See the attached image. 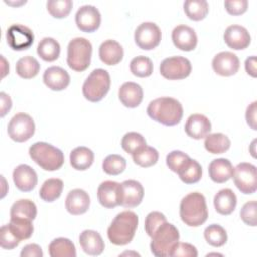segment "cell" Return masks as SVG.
<instances>
[{
  "label": "cell",
  "mask_w": 257,
  "mask_h": 257,
  "mask_svg": "<svg viewBox=\"0 0 257 257\" xmlns=\"http://www.w3.org/2000/svg\"><path fill=\"white\" fill-rule=\"evenodd\" d=\"M147 113L153 120L163 125L174 126L183 117V106L173 97H159L149 103Z\"/></svg>",
  "instance_id": "6da1fadb"
},
{
  "label": "cell",
  "mask_w": 257,
  "mask_h": 257,
  "mask_svg": "<svg viewBox=\"0 0 257 257\" xmlns=\"http://www.w3.org/2000/svg\"><path fill=\"white\" fill-rule=\"evenodd\" d=\"M139 224L138 215L133 211H123L117 214L107 229L108 240L117 246L132 242Z\"/></svg>",
  "instance_id": "7a4b0ae2"
},
{
  "label": "cell",
  "mask_w": 257,
  "mask_h": 257,
  "mask_svg": "<svg viewBox=\"0 0 257 257\" xmlns=\"http://www.w3.org/2000/svg\"><path fill=\"white\" fill-rule=\"evenodd\" d=\"M180 217L190 227H199L208 219V208L203 194L193 192L186 195L180 204Z\"/></svg>",
  "instance_id": "3957f363"
},
{
  "label": "cell",
  "mask_w": 257,
  "mask_h": 257,
  "mask_svg": "<svg viewBox=\"0 0 257 257\" xmlns=\"http://www.w3.org/2000/svg\"><path fill=\"white\" fill-rule=\"evenodd\" d=\"M29 156L32 161L45 171H56L64 163L62 151L45 142H36L31 145Z\"/></svg>",
  "instance_id": "277c9868"
},
{
  "label": "cell",
  "mask_w": 257,
  "mask_h": 257,
  "mask_svg": "<svg viewBox=\"0 0 257 257\" xmlns=\"http://www.w3.org/2000/svg\"><path fill=\"white\" fill-rule=\"evenodd\" d=\"M151 252L156 257L170 256L172 249L179 242L180 234L178 229L171 223L162 224L151 237Z\"/></svg>",
  "instance_id": "5b68a950"
},
{
  "label": "cell",
  "mask_w": 257,
  "mask_h": 257,
  "mask_svg": "<svg viewBox=\"0 0 257 257\" xmlns=\"http://www.w3.org/2000/svg\"><path fill=\"white\" fill-rule=\"evenodd\" d=\"M92 45L84 37L71 39L67 46V65L74 71L81 72L90 65Z\"/></svg>",
  "instance_id": "8992f818"
},
{
  "label": "cell",
  "mask_w": 257,
  "mask_h": 257,
  "mask_svg": "<svg viewBox=\"0 0 257 257\" xmlns=\"http://www.w3.org/2000/svg\"><path fill=\"white\" fill-rule=\"evenodd\" d=\"M110 87L109 73L102 68H96L90 72L82 85L83 96L91 102L100 101Z\"/></svg>",
  "instance_id": "52a82bcc"
},
{
  "label": "cell",
  "mask_w": 257,
  "mask_h": 257,
  "mask_svg": "<svg viewBox=\"0 0 257 257\" xmlns=\"http://www.w3.org/2000/svg\"><path fill=\"white\" fill-rule=\"evenodd\" d=\"M35 132V124L32 117L24 112H18L10 119L7 133L11 140L22 143L28 141Z\"/></svg>",
  "instance_id": "ba28073f"
},
{
  "label": "cell",
  "mask_w": 257,
  "mask_h": 257,
  "mask_svg": "<svg viewBox=\"0 0 257 257\" xmlns=\"http://www.w3.org/2000/svg\"><path fill=\"white\" fill-rule=\"evenodd\" d=\"M232 178L241 193L249 195L256 192L257 173L255 165L246 162L238 164L234 168Z\"/></svg>",
  "instance_id": "9c48e42d"
},
{
  "label": "cell",
  "mask_w": 257,
  "mask_h": 257,
  "mask_svg": "<svg viewBox=\"0 0 257 257\" xmlns=\"http://www.w3.org/2000/svg\"><path fill=\"white\" fill-rule=\"evenodd\" d=\"M192 64L183 56H171L165 58L160 64V72L163 77L169 80L184 79L190 75Z\"/></svg>",
  "instance_id": "30bf717a"
},
{
  "label": "cell",
  "mask_w": 257,
  "mask_h": 257,
  "mask_svg": "<svg viewBox=\"0 0 257 257\" xmlns=\"http://www.w3.org/2000/svg\"><path fill=\"white\" fill-rule=\"evenodd\" d=\"M162 38L160 27L154 22H143L135 31V42L143 50L156 48Z\"/></svg>",
  "instance_id": "8fae6325"
},
{
  "label": "cell",
  "mask_w": 257,
  "mask_h": 257,
  "mask_svg": "<svg viewBox=\"0 0 257 257\" xmlns=\"http://www.w3.org/2000/svg\"><path fill=\"white\" fill-rule=\"evenodd\" d=\"M7 44L13 50H25L28 49L33 41L34 34L32 30L22 24H12L6 30Z\"/></svg>",
  "instance_id": "7c38bea8"
},
{
  "label": "cell",
  "mask_w": 257,
  "mask_h": 257,
  "mask_svg": "<svg viewBox=\"0 0 257 257\" xmlns=\"http://www.w3.org/2000/svg\"><path fill=\"white\" fill-rule=\"evenodd\" d=\"M101 22L99 10L93 5H82L75 13V23L83 32L95 31Z\"/></svg>",
  "instance_id": "4fadbf2b"
},
{
  "label": "cell",
  "mask_w": 257,
  "mask_h": 257,
  "mask_svg": "<svg viewBox=\"0 0 257 257\" xmlns=\"http://www.w3.org/2000/svg\"><path fill=\"white\" fill-rule=\"evenodd\" d=\"M144 198V188L136 180H125L120 184L119 205L124 208L139 206Z\"/></svg>",
  "instance_id": "5bb4252c"
},
{
  "label": "cell",
  "mask_w": 257,
  "mask_h": 257,
  "mask_svg": "<svg viewBox=\"0 0 257 257\" xmlns=\"http://www.w3.org/2000/svg\"><path fill=\"white\" fill-rule=\"evenodd\" d=\"M213 70L221 76H231L238 72L240 60L238 56L230 51H222L216 54L212 60Z\"/></svg>",
  "instance_id": "9a60e30c"
},
{
  "label": "cell",
  "mask_w": 257,
  "mask_h": 257,
  "mask_svg": "<svg viewBox=\"0 0 257 257\" xmlns=\"http://www.w3.org/2000/svg\"><path fill=\"white\" fill-rule=\"evenodd\" d=\"M174 45L183 51H191L196 48L198 37L195 30L185 24L176 26L172 31Z\"/></svg>",
  "instance_id": "2e32d148"
},
{
  "label": "cell",
  "mask_w": 257,
  "mask_h": 257,
  "mask_svg": "<svg viewBox=\"0 0 257 257\" xmlns=\"http://www.w3.org/2000/svg\"><path fill=\"white\" fill-rule=\"evenodd\" d=\"M224 40L230 48L235 50H242L249 46L251 42V36L244 26L233 24L226 28L224 32Z\"/></svg>",
  "instance_id": "e0dca14e"
},
{
  "label": "cell",
  "mask_w": 257,
  "mask_h": 257,
  "mask_svg": "<svg viewBox=\"0 0 257 257\" xmlns=\"http://www.w3.org/2000/svg\"><path fill=\"white\" fill-rule=\"evenodd\" d=\"M13 182L16 188L22 192L32 191L37 185V174L30 166L21 164L13 170Z\"/></svg>",
  "instance_id": "ac0fdd59"
},
{
  "label": "cell",
  "mask_w": 257,
  "mask_h": 257,
  "mask_svg": "<svg viewBox=\"0 0 257 257\" xmlns=\"http://www.w3.org/2000/svg\"><path fill=\"white\" fill-rule=\"evenodd\" d=\"M120 184L114 181H104L97 188V200L99 204L107 209L119 205Z\"/></svg>",
  "instance_id": "d6986e66"
},
{
  "label": "cell",
  "mask_w": 257,
  "mask_h": 257,
  "mask_svg": "<svg viewBox=\"0 0 257 257\" xmlns=\"http://www.w3.org/2000/svg\"><path fill=\"white\" fill-rule=\"evenodd\" d=\"M212 128L209 118L201 113L191 114L185 124L186 134L195 140H201L210 134Z\"/></svg>",
  "instance_id": "ffe728a7"
},
{
  "label": "cell",
  "mask_w": 257,
  "mask_h": 257,
  "mask_svg": "<svg viewBox=\"0 0 257 257\" xmlns=\"http://www.w3.org/2000/svg\"><path fill=\"white\" fill-rule=\"evenodd\" d=\"M44 84L54 91L65 89L70 82L68 72L60 66H50L43 73Z\"/></svg>",
  "instance_id": "44dd1931"
},
{
  "label": "cell",
  "mask_w": 257,
  "mask_h": 257,
  "mask_svg": "<svg viewBox=\"0 0 257 257\" xmlns=\"http://www.w3.org/2000/svg\"><path fill=\"white\" fill-rule=\"evenodd\" d=\"M90 205L88 194L82 189L71 190L65 199V208L71 215H81L87 212Z\"/></svg>",
  "instance_id": "7402d4cb"
},
{
  "label": "cell",
  "mask_w": 257,
  "mask_h": 257,
  "mask_svg": "<svg viewBox=\"0 0 257 257\" xmlns=\"http://www.w3.org/2000/svg\"><path fill=\"white\" fill-rule=\"evenodd\" d=\"M79 244L84 253L98 256L104 250V242L100 234L93 230H84L79 235Z\"/></svg>",
  "instance_id": "603a6c76"
},
{
  "label": "cell",
  "mask_w": 257,
  "mask_h": 257,
  "mask_svg": "<svg viewBox=\"0 0 257 257\" xmlns=\"http://www.w3.org/2000/svg\"><path fill=\"white\" fill-rule=\"evenodd\" d=\"M143 88L140 84L127 81L124 82L118 89V98L120 102L130 108L139 106L143 100Z\"/></svg>",
  "instance_id": "cb8c5ba5"
},
{
  "label": "cell",
  "mask_w": 257,
  "mask_h": 257,
  "mask_svg": "<svg viewBox=\"0 0 257 257\" xmlns=\"http://www.w3.org/2000/svg\"><path fill=\"white\" fill-rule=\"evenodd\" d=\"M98 55L104 64L115 65L119 63L123 57V48L116 40L107 39L100 44Z\"/></svg>",
  "instance_id": "d4e9b609"
},
{
  "label": "cell",
  "mask_w": 257,
  "mask_h": 257,
  "mask_svg": "<svg viewBox=\"0 0 257 257\" xmlns=\"http://www.w3.org/2000/svg\"><path fill=\"white\" fill-rule=\"evenodd\" d=\"M208 171L209 176L213 182L222 184L232 178L234 167L228 159L219 158L213 160L210 163Z\"/></svg>",
  "instance_id": "484cf974"
},
{
  "label": "cell",
  "mask_w": 257,
  "mask_h": 257,
  "mask_svg": "<svg viewBox=\"0 0 257 257\" xmlns=\"http://www.w3.org/2000/svg\"><path fill=\"white\" fill-rule=\"evenodd\" d=\"M237 205V197L231 189H222L214 197L215 210L224 216L233 213Z\"/></svg>",
  "instance_id": "4316f807"
},
{
  "label": "cell",
  "mask_w": 257,
  "mask_h": 257,
  "mask_svg": "<svg viewBox=\"0 0 257 257\" xmlns=\"http://www.w3.org/2000/svg\"><path fill=\"white\" fill-rule=\"evenodd\" d=\"M94 154L87 147H76L70 152L69 161L73 169L78 171L87 170L93 163Z\"/></svg>",
  "instance_id": "83f0119b"
},
{
  "label": "cell",
  "mask_w": 257,
  "mask_h": 257,
  "mask_svg": "<svg viewBox=\"0 0 257 257\" xmlns=\"http://www.w3.org/2000/svg\"><path fill=\"white\" fill-rule=\"evenodd\" d=\"M177 174L185 184H195L202 178V167L196 160L189 158Z\"/></svg>",
  "instance_id": "f1b7e54d"
},
{
  "label": "cell",
  "mask_w": 257,
  "mask_h": 257,
  "mask_svg": "<svg viewBox=\"0 0 257 257\" xmlns=\"http://www.w3.org/2000/svg\"><path fill=\"white\" fill-rule=\"evenodd\" d=\"M204 146L211 154H223L230 149L231 141L222 133H214L205 137Z\"/></svg>",
  "instance_id": "f546056e"
},
{
  "label": "cell",
  "mask_w": 257,
  "mask_h": 257,
  "mask_svg": "<svg viewBox=\"0 0 257 257\" xmlns=\"http://www.w3.org/2000/svg\"><path fill=\"white\" fill-rule=\"evenodd\" d=\"M37 54L44 61H54L59 57L60 45L57 40L52 37L42 38L37 45Z\"/></svg>",
  "instance_id": "4dcf8cb0"
},
{
  "label": "cell",
  "mask_w": 257,
  "mask_h": 257,
  "mask_svg": "<svg viewBox=\"0 0 257 257\" xmlns=\"http://www.w3.org/2000/svg\"><path fill=\"white\" fill-rule=\"evenodd\" d=\"M48 252L51 257H75V246L67 238H56L48 246Z\"/></svg>",
  "instance_id": "1f68e13d"
},
{
  "label": "cell",
  "mask_w": 257,
  "mask_h": 257,
  "mask_svg": "<svg viewBox=\"0 0 257 257\" xmlns=\"http://www.w3.org/2000/svg\"><path fill=\"white\" fill-rule=\"evenodd\" d=\"M15 70L20 77L24 79H30L38 74L40 70V64L33 56L26 55L18 59L16 62Z\"/></svg>",
  "instance_id": "d6a6232c"
},
{
  "label": "cell",
  "mask_w": 257,
  "mask_h": 257,
  "mask_svg": "<svg viewBox=\"0 0 257 257\" xmlns=\"http://www.w3.org/2000/svg\"><path fill=\"white\" fill-rule=\"evenodd\" d=\"M63 190V182L58 178L47 179L39 190L40 198L45 202H53L58 199Z\"/></svg>",
  "instance_id": "836d02e7"
},
{
  "label": "cell",
  "mask_w": 257,
  "mask_h": 257,
  "mask_svg": "<svg viewBox=\"0 0 257 257\" xmlns=\"http://www.w3.org/2000/svg\"><path fill=\"white\" fill-rule=\"evenodd\" d=\"M37 215L36 205L28 199H20L13 203L10 209V217L24 218L33 221Z\"/></svg>",
  "instance_id": "e575fe53"
},
{
  "label": "cell",
  "mask_w": 257,
  "mask_h": 257,
  "mask_svg": "<svg viewBox=\"0 0 257 257\" xmlns=\"http://www.w3.org/2000/svg\"><path fill=\"white\" fill-rule=\"evenodd\" d=\"M10 230L13 234L20 240H27L29 239L34 231L32 221L24 218L18 217H10V222L8 224Z\"/></svg>",
  "instance_id": "d590c367"
},
{
  "label": "cell",
  "mask_w": 257,
  "mask_h": 257,
  "mask_svg": "<svg viewBox=\"0 0 257 257\" xmlns=\"http://www.w3.org/2000/svg\"><path fill=\"white\" fill-rule=\"evenodd\" d=\"M186 15L194 21L204 19L209 12V4L206 0H187L184 2Z\"/></svg>",
  "instance_id": "8d00e7d4"
},
{
  "label": "cell",
  "mask_w": 257,
  "mask_h": 257,
  "mask_svg": "<svg viewBox=\"0 0 257 257\" xmlns=\"http://www.w3.org/2000/svg\"><path fill=\"white\" fill-rule=\"evenodd\" d=\"M132 156L134 162L143 168L154 166L159 160L158 151L155 148L147 145L136 151Z\"/></svg>",
  "instance_id": "74e56055"
},
{
  "label": "cell",
  "mask_w": 257,
  "mask_h": 257,
  "mask_svg": "<svg viewBox=\"0 0 257 257\" xmlns=\"http://www.w3.org/2000/svg\"><path fill=\"white\" fill-rule=\"evenodd\" d=\"M204 237L207 243L213 247H222L228 239L226 230L218 224L209 225L204 231Z\"/></svg>",
  "instance_id": "f35d334b"
},
{
  "label": "cell",
  "mask_w": 257,
  "mask_h": 257,
  "mask_svg": "<svg viewBox=\"0 0 257 257\" xmlns=\"http://www.w3.org/2000/svg\"><path fill=\"white\" fill-rule=\"evenodd\" d=\"M131 72L138 77H148L153 73V62L152 60L144 55L134 57L130 63Z\"/></svg>",
  "instance_id": "ab89813d"
},
{
  "label": "cell",
  "mask_w": 257,
  "mask_h": 257,
  "mask_svg": "<svg viewBox=\"0 0 257 257\" xmlns=\"http://www.w3.org/2000/svg\"><path fill=\"white\" fill-rule=\"evenodd\" d=\"M126 167V161L123 157L117 154L108 155L102 162V170L110 176L121 174Z\"/></svg>",
  "instance_id": "60d3db41"
},
{
  "label": "cell",
  "mask_w": 257,
  "mask_h": 257,
  "mask_svg": "<svg viewBox=\"0 0 257 257\" xmlns=\"http://www.w3.org/2000/svg\"><path fill=\"white\" fill-rule=\"evenodd\" d=\"M146 145L145 138L137 132H128L121 139V148L131 155Z\"/></svg>",
  "instance_id": "b9f144b4"
},
{
  "label": "cell",
  "mask_w": 257,
  "mask_h": 257,
  "mask_svg": "<svg viewBox=\"0 0 257 257\" xmlns=\"http://www.w3.org/2000/svg\"><path fill=\"white\" fill-rule=\"evenodd\" d=\"M47 11L55 18L66 17L72 8L71 0H49L46 3Z\"/></svg>",
  "instance_id": "7bdbcfd3"
},
{
  "label": "cell",
  "mask_w": 257,
  "mask_h": 257,
  "mask_svg": "<svg viewBox=\"0 0 257 257\" xmlns=\"http://www.w3.org/2000/svg\"><path fill=\"white\" fill-rule=\"evenodd\" d=\"M165 222H167V219L163 213L158 211L149 213L145 220V231L148 234V236L152 237L154 233L157 231V229Z\"/></svg>",
  "instance_id": "ee69618b"
},
{
  "label": "cell",
  "mask_w": 257,
  "mask_h": 257,
  "mask_svg": "<svg viewBox=\"0 0 257 257\" xmlns=\"http://www.w3.org/2000/svg\"><path fill=\"white\" fill-rule=\"evenodd\" d=\"M20 243V240L13 234L10 230L8 224L3 225L0 229V246L5 250H12L17 247Z\"/></svg>",
  "instance_id": "f6af8a7d"
},
{
  "label": "cell",
  "mask_w": 257,
  "mask_h": 257,
  "mask_svg": "<svg viewBox=\"0 0 257 257\" xmlns=\"http://www.w3.org/2000/svg\"><path fill=\"white\" fill-rule=\"evenodd\" d=\"M256 209H257V204L256 201H250L247 202L241 209L240 211V217L242 221L252 227L257 226V217H256Z\"/></svg>",
  "instance_id": "bcb514c9"
},
{
  "label": "cell",
  "mask_w": 257,
  "mask_h": 257,
  "mask_svg": "<svg viewBox=\"0 0 257 257\" xmlns=\"http://www.w3.org/2000/svg\"><path fill=\"white\" fill-rule=\"evenodd\" d=\"M190 157L185 154L182 151H172L171 153H169L167 155L166 158V164L169 167V169L175 173H177L179 171V169L183 166V164L189 159Z\"/></svg>",
  "instance_id": "7dc6e473"
},
{
  "label": "cell",
  "mask_w": 257,
  "mask_h": 257,
  "mask_svg": "<svg viewBox=\"0 0 257 257\" xmlns=\"http://www.w3.org/2000/svg\"><path fill=\"white\" fill-rule=\"evenodd\" d=\"M171 257H197L198 251L195 246L189 243L178 242L170 253Z\"/></svg>",
  "instance_id": "c3c4849f"
},
{
  "label": "cell",
  "mask_w": 257,
  "mask_h": 257,
  "mask_svg": "<svg viewBox=\"0 0 257 257\" xmlns=\"http://www.w3.org/2000/svg\"><path fill=\"white\" fill-rule=\"evenodd\" d=\"M224 6L227 12L231 15H241L246 12L248 8L247 0H226Z\"/></svg>",
  "instance_id": "681fc988"
},
{
  "label": "cell",
  "mask_w": 257,
  "mask_h": 257,
  "mask_svg": "<svg viewBox=\"0 0 257 257\" xmlns=\"http://www.w3.org/2000/svg\"><path fill=\"white\" fill-rule=\"evenodd\" d=\"M21 257H42L43 252L39 245L37 244H28L24 246L20 252Z\"/></svg>",
  "instance_id": "f907efd6"
},
{
  "label": "cell",
  "mask_w": 257,
  "mask_h": 257,
  "mask_svg": "<svg viewBox=\"0 0 257 257\" xmlns=\"http://www.w3.org/2000/svg\"><path fill=\"white\" fill-rule=\"evenodd\" d=\"M257 102L253 101L246 109V120L248 125L256 131L257 130V125H256V113H257V107H256Z\"/></svg>",
  "instance_id": "816d5d0a"
},
{
  "label": "cell",
  "mask_w": 257,
  "mask_h": 257,
  "mask_svg": "<svg viewBox=\"0 0 257 257\" xmlns=\"http://www.w3.org/2000/svg\"><path fill=\"white\" fill-rule=\"evenodd\" d=\"M0 99H1V116H4L11 108L12 101L9 95L5 92H0Z\"/></svg>",
  "instance_id": "f5cc1de1"
},
{
  "label": "cell",
  "mask_w": 257,
  "mask_h": 257,
  "mask_svg": "<svg viewBox=\"0 0 257 257\" xmlns=\"http://www.w3.org/2000/svg\"><path fill=\"white\" fill-rule=\"evenodd\" d=\"M245 69L252 77H256V56H250L245 61Z\"/></svg>",
  "instance_id": "db71d44e"
},
{
  "label": "cell",
  "mask_w": 257,
  "mask_h": 257,
  "mask_svg": "<svg viewBox=\"0 0 257 257\" xmlns=\"http://www.w3.org/2000/svg\"><path fill=\"white\" fill-rule=\"evenodd\" d=\"M1 59H2V62H3V69H2V77H4L6 74H7V72L9 71V65L7 64V62H6V60H5V58L1 55Z\"/></svg>",
  "instance_id": "11a10c76"
}]
</instances>
